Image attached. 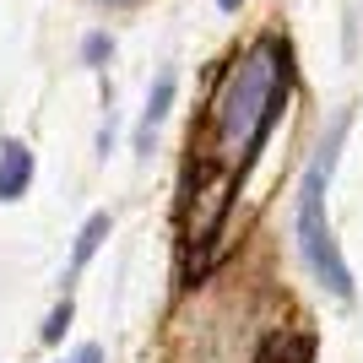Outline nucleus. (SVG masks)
<instances>
[{
	"label": "nucleus",
	"mask_w": 363,
	"mask_h": 363,
	"mask_svg": "<svg viewBox=\"0 0 363 363\" xmlns=\"http://www.w3.org/2000/svg\"><path fill=\"white\" fill-rule=\"evenodd\" d=\"M33 168H38V157H33L28 141H0V201H22L28 196Z\"/></svg>",
	"instance_id": "nucleus-4"
},
{
	"label": "nucleus",
	"mask_w": 363,
	"mask_h": 363,
	"mask_svg": "<svg viewBox=\"0 0 363 363\" xmlns=\"http://www.w3.org/2000/svg\"><path fill=\"white\" fill-rule=\"evenodd\" d=\"M60 363H104V347H98V342H82V347H76V352H65Z\"/></svg>",
	"instance_id": "nucleus-8"
},
{
	"label": "nucleus",
	"mask_w": 363,
	"mask_h": 363,
	"mask_svg": "<svg viewBox=\"0 0 363 363\" xmlns=\"http://www.w3.org/2000/svg\"><path fill=\"white\" fill-rule=\"evenodd\" d=\"M239 6H244V0H217V11H223V16H239Z\"/></svg>",
	"instance_id": "nucleus-9"
},
{
	"label": "nucleus",
	"mask_w": 363,
	"mask_h": 363,
	"mask_svg": "<svg viewBox=\"0 0 363 363\" xmlns=\"http://www.w3.org/2000/svg\"><path fill=\"white\" fill-rule=\"evenodd\" d=\"M108 228H114V223H108V212H92L87 223L76 228V244H71V266H65V288H71L76 277L87 272V260L98 255V250H104V239H108Z\"/></svg>",
	"instance_id": "nucleus-5"
},
{
	"label": "nucleus",
	"mask_w": 363,
	"mask_h": 363,
	"mask_svg": "<svg viewBox=\"0 0 363 363\" xmlns=\"http://www.w3.org/2000/svg\"><path fill=\"white\" fill-rule=\"evenodd\" d=\"M71 315H76V309H71V293H65V298L49 309V320L38 325V342H44V347H60L65 331H71Z\"/></svg>",
	"instance_id": "nucleus-6"
},
{
	"label": "nucleus",
	"mask_w": 363,
	"mask_h": 363,
	"mask_svg": "<svg viewBox=\"0 0 363 363\" xmlns=\"http://www.w3.org/2000/svg\"><path fill=\"white\" fill-rule=\"evenodd\" d=\"M108 55H114V38H108V33H87V38H82V65H87V71H104Z\"/></svg>",
	"instance_id": "nucleus-7"
},
{
	"label": "nucleus",
	"mask_w": 363,
	"mask_h": 363,
	"mask_svg": "<svg viewBox=\"0 0 363 363\" xmlns=\"http://www.w3.org/2000/svg\"><path fill=\"white\" fill-rule=\"evenodd\" d=\"M98 6H130V0H98Z\"/></svg>",
	"instance_id": "nucleus-10"
},
{
	"label": "nucleus",
	"mask_w": 363,
	"mask_h": 363,
	"mask_svg": "<svg viewBox=\"0 0 363 363\" xmlns=\"http://www.w3.org/2000/svg\"><path fill=\"white\" fill-rule=\"evenodd\" d=\"M174 92H179V71H174V65H163V71L152 76V87H147V108H141L136 136H130L136 157H152V147H157V130H163L168 108H174Z\"/></svg>",
	"instance_id": "nucleus-3"
},
{
	"label": "nucleus",
	"mask_w": 363,
	"mask_h": 363,
	"mask_svg": "<svg viewBox=\"0 0 363 363\" xmlns=\"http://www.w3.org/2000/svg\"><path fill=\"white\" fill-rule=\"evenodd\" d=\"M293 87V49L282 33H260L255 44L233 55V65L223 71L206 108V130H212V163L217 168H244L255 163V152L266 147L272 125L282 120Z\"/></svg>",
	"instance_id": "nucleus-1"
},
{
	"label": "nucleus",
	"mask_w": 363,
	"mask_h": 363,
	"mask_svg": "<svg viewBox=\"0 0 363 363\" xmlns=\"http://www.w3.org/2000/svg\"><path fill=\"white\" fill-rule=\"evenodd\" d=\"M347 130H352V108H336L331 125H325V136L315 141V152H309V163H303V174H298V196H293L298 260L309 266V277H315L320 288L331 293V298H342V303L352 298V272H347L342 244H336L331 217H325V190H331V174H336V163H342Z\"/></svg>",
	"instance_id": "nucleus-2"
}]
</instances>
